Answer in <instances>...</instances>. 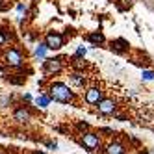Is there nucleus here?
I'll return each instance as SVG.
<instances>
[{
    "label": "nucleus",
    "instance_id": "obj_1",
    "mask_svg": "<svg viewBox=\"0 0 154 154\" xmlns=\"http://www.w3.org/2000/svg\"><path fill=\"white\" fill-rule=\"evenodd\" d=\"M47 93L50 95L52 100L61 102V104H71L74 100V91L65 82H50Z\"/></svg>",
    "mask_w": 154,
    "mask_h": 154
},
{
    "label": "nucleus",
    "instance_id": "obj_2",
    "mask_svg": "<svg viewBox=\"0 0 154 154\" xmlns=\"http://www.w3.org/2000/svg\"><path fill=\"white\" fill-rule=\"evenodd\" d=\"M80 143H82V147L87 149L89 152L97 150L98 147H100V136L97 134V132H85V134H80Z\"/></svg>",
    "mask_w": 154,
    "mask_h": 154
},
{
    "label": "nucleus",
    "instance_id": "obj_3",
    "mask_svg": "<svg viewBox=\"0 0 154 154\" xmlns=\"http://www.w3.org/2000/svg\"><path fill=\"white\" fill-rule=\"evenodd\" d=\"M63 67H65L63 58H50V60H45V63H43V72L47 76H52V74L61 72Z\"/></svg>",
    "mask_w": 154,
    "mask_h": 154
},
{
    "label": "nucleus",
    "instance_id": "obj_4",
    "mask_svg": "<svg viewBox=\"0 0 154 154\" xmlns=\"http://www.w3.org/2000/svg\"><path fill=\"white\" fill-rule=\"evenodd\" d=\"M102 98H104V91L100 89V87H97V85L87 87L85 93H84V102L89 104V106H97Z\"/></svg>",
    "mask_w": 154,
    "mask_h": 154
},
{
    "label": "nucleus",
    "instance_id": "obj_5",
    "mask_svg": "<svg viewBox=\"0 0 154 154\" xmlns=\"http://www.w3.org/2000/svg\"><path fill=\"white\" fill-rule=\"evenodd\" d=\"M4 61L9 67H20V65L24 63V56L19 48H8L4 52Z\"/></svg>",
    "mask_w": 154,
    "mask_h": 154
},
{
    "label": "nucleus",
    "instance_id": "obj_6",
    "mask_svg": "<svg viewBox=\"0 0 154 154\" xmlns=\"http://www.w3.org/2000/svg\"><path fill=\"white\" fill-rule=\"evenodd\" d=\"M45 43H47L48 50H60L65 45V37H63V34H60V32H54L52 30V32H47Z\"/></svg>",
    "mask_w": 154,
    "mask_h": 154
},
{
    "label": "nucleus",
    "instance_id": "obj_7",
    "mask_svg": "<svg viewBox=\"0 0 154 154\" xmlns=\"http://www.w3.org/2000/svg\"><path fill=\"white\" fill-rule=\"evenodd\" d=\"M97 108H98V113L100 115H113L115 109H117V100L113 97H104L102 100L97 104Z\"/></svg>",
    "mask_w": 154,
    "mask_h": 154
},
{
    "label": "nucleus",
    "instance_id": "obj_8",
    "mask_svg": "<svg viewBox=\"0 0 154 154\" xmlns=\"http://www.w3.org/2000/svg\"><path fill=\"white\" fill-rule=\"evenodd\" d=\"M109 48H112V52H115V54H126L130 50V43L126 39H123V37H117V39H113L109 43Z\"/></svg>",
    "mask_w": 154,
    "mask_h": 154
},
{
    "label": "nucleus",
    "instance_id": "obj_9",
    "mask_svg": "<svg viewBox=\"0 0 154 154\" xmlns=\"http://www.w3.org/2000/svg\"><path fill=\"white\" fill-rule=\"evenodd\" d=\"M69 82L74 85V87H84L87 84V74L84 71H78V69H74L71 74H69Z\"/></svg>",
    "mask_w": 154,
    "mask_h": 154
},
{
    "label": "nucleus",
    "instance_id": "obj_10",
    "mask_svg": "<svg viewBox=\"0 0 154 154\" xmlns=\"http://www.w3.org/2000/svg\"><path fill=\"white\" fill-rule=\"evenodd\" d=\"M104 152L106 154H126V147L121 141H109L104 149Z\"/></svg>",
    "mask_w": 154,
    "mask_h": 154
},
{
    "label": "nucleus",
    "instance_id": "obj_11",
    "mask_svg": "<svg viewBox=\"0 0 154 154\" xmlns=\"http://www.w3.org/2000/svg\"><path fill=\"white\" fill-rule=\"evenodd\" d=\"M30 117H32V115H30V112H28L26 108H17L15 113H13V119L17 121V123H28Z\"/></svg>",
    "mask_w": 154,
    "mask_h": 154
},
{
    "label": "nucleus",
    "instance_id": "obj_12",
    "mask_svg": "<svg viewBox=\"0 0 154 154\" xmlns=\"http://www.w3.org/2000/svg\"><path fill=\"white\" fill-rule=\"evenodd\" d=\"M87 41H89L91 45L97 47V45H102L106 39H104V34H102V32H91V34L87 35Z\"/></svg>",
    "mask_w": 154,
    "mask_h": 154
},
{
    "label": "nucleus",
    "instance_id": "obj_13",
    "mask_svg": "<svg viewBox=\"0 0 154 154\" xmlns=\"http://www.w3.org/2000/svg\"><path fill=\"white\" fill-rule=\"evenodd\" d=\"M50 100H52V98H50L48 93H39V95L35 97V104H37V108H43V109H45V108L50 104Z\"/></svg>",
    "mask_w": 154,
    "mask_h": 154
},
{
    "label": "nucleus",
    "instance_id": "obj_14",
    "mask_svg": "<svg viewBox=\"0 0 154 154\" xmlns=\"http://www.w3.org/2000/svg\"><path fill=\"white\" fill-rule=\"evenodd\" d=\"M47 50H48V47H47V43H41V45H37L35 47V58H39V60H43L45 58V54H47Z\"/></svg>",
    "mask_w": 154,
    "mask_h": 154
},
{
    "label": "nucleus",
    "instance_id": "obj_15",
    "mask_svg": "<svg viewBox=\"0 0 154 154\" xmlns=\"http://www.w3.org/2000/svg\"><path fill=\"white\" fill-rule=\"evenodd\" d=\"M141 80L143 82H152L154 80V71H150V69H141Z\"/></svg>",
    "mask_w": 154,
    "mask_h": 154
},
{
    "label": "nucleus",
    "instance_id": "obj_16",
    "mask_svg": "<svg viewBox=\"0 0 154 154\" xmlns=\"http://www.w3.org/2000/svg\"><path fill=\"white\" fill-rule=\"evenodd\" d=\"M76 130H78L80 134L89 132V123H85V121H78V123H76Z\"/></svg>",
    "mask_w": 154,
    "mask_h": 154
},
{
    "label": "nucleus",
    "instance_id": "obj_17",
    "mask_svg": "<svg viewBox=\"0 0 154 154\" xmlns=\"http://www.w3.org/2000/svg\"><path fill=\"white\" fill-rule=\"evenodd\" d=\"M72 67L78 69V71H84V67H85L84 58H76V56H74V60H72Z\"/></svg>",
    "mask_w": 154,
    "mask_h": 154
},
{
    "label": "nucleus",
    "instance_id": "obj_18",
    "mask_svg": "<svg viewBox=\"0 0 154 154\" xmlns=\"http://www.w3.org/2000/svg\"><path fill=\"white\" fill-rule=\"evenodd\" d=\"M85 54H87V48H85V47L82 45V47H78V48H76V52H74V56H76V58H84Z\"/></svg>",
    "mask_w": 154,
    "mask_h": 154
},
{
    "label": "nucleus",
    "instance_id": "obj_19",
    "mask_svg": "<svg viewBox=\"0 0 154 154\" xmlns=\"http://www.w3.org/2000/svg\"><path fill=\"white\" fill-rule=\"evenodd\" d=\"M8 39H9V37H8V34H6L4 30H0V47H4L6 43H8Z\"/></svg>",
    "mask_w": 154,
    "mask_h": 154
},
{
    "label": "nucleus",
    "instance_id": "obj_20",
    "mask_svg": "<svg viewBox=\"0 0 154 154\" xmlns=\"http://www.w3.org/2000/svg\"><path fill=\"white\" fill-rule=\"evenodd\" d=\"M0 106H2V108L9 106V97H4V95H0Z\"/></svg>",
    "mask_w": 154,
    "mask_h": 154
},
{
    "label": "nucleus",
    "instance_id": "obj_21",
    "mask_svg": "<svg viewBox=\"0 0 154 154\" xmlns=\"http://www.w3.org/2000/svg\"><path fill=\"white\" fill-rule=\"evenodd\" d=\"M100 134H108V136H112V134H113V128H106V126H104V128H100Z\"/></svg>",
    "mask_w": 154,
    "mask_h": 154
},
{
    "label": "nucleus",
    "instance_id": "obj_22",
    "mask_svg": "<svg viewBox=\"0 0 154 154\" xmlns=\"http://www.w3.org/2000/svg\"><path fill=\"white\" fill-rule=\"evenodd\" d=\"M47 147L52 149V150H56V149H58V143H56V141H47Z\"/></svg>",
    "mask_w": 154,
    "mask_h": 154
},
{
    "label": "nucleus",
    "instance_id": "obj_23",
    "mask_svg": "<svg viewBox=\"0 0 154 154\" xmlns=\"http://www.w3.org/2000/svg\"><path fill=\"white\" fill-rule=\"evenodd\" d=\"M24 100H32V95L30 93H24Z\"/></svg>",
    "mask_w": 154,
    "mask_h": 154
},
{
    "label": "nucleus",
    "instance_id": "obj_24",
    "mask_svg": "<svg viewBox=\"0 0 154 154\" xmlns=\"http://www.w3.org/2000/svg\"><path fill=\"white\" fill-rule=\"evenodd\" d=\"M34 154H47V152H43V150H35Z\"/></svg>",
    "mask_w": 154,
    "mask_h": 154
},
{
    "label": "nucleus",
    "instance_id": "obj_25",
    "mask_svg": "<svg viewBox=\"0 0 154 154\" xmlns=\"http://www.w3.org/2000/svg\"><path fill=\"white\" fill-rule=\"evenodd\" d=\"M2 2H4V0H0V8H2Z\"/></svg>",
    "mask_w": 154,
    "mask_h": 154
}]
</instances>
